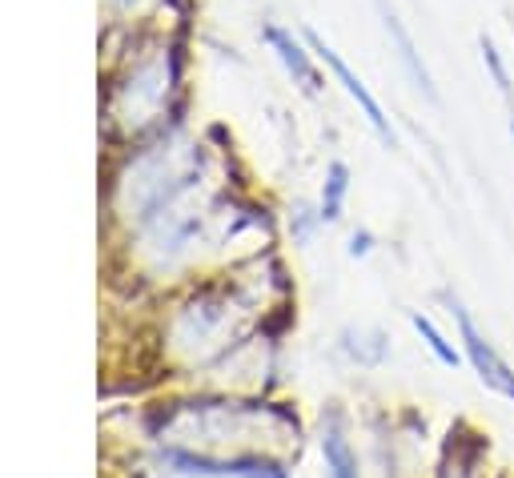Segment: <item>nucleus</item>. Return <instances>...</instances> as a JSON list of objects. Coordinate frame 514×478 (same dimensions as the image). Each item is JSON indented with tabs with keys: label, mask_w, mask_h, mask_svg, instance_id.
I'll list each match as a JSON object with an SVG mask.
<instances>
[{
	"label": "nucleus",
	"mask_w": 514,
	"mask_h": 478,
	"mask_svg": "<svg viewBox=\"0 0 514 478\" xmlns=\"http://www.w3.org/2000/svg\"><path fill=\"white\" fill-rule=\"evenodd\" d=\"M306 41H310V45H314V53H318V57H322V61L334 69V77L346 85V93H350V97L362 105V113H366V121L378 129V137H382L386 145H394V129H390V121H386L382 105H378V101L370 97V89H366V85H362V81L350 73V65H346V61H342V57H338V53H334V49H330V45H326L318 33H306Z\"/></svg>",
	"instance_id": "2"
},
{
	"label": "nucleus",
	"mask_w": 514,
	"mask_h": 478,
	"mask_svg": "<svg viewBox=\"0 0 514 478\" xmlns=\"http://www.w3.org/2000/svg\"><path fill=\"white\" fill-rule=\"evenodd\" d=\"M510 133H514V105H510Z\"/></svg>",
	"instance_id": "9"
},
{
	"label": "nucleus",
	"mask_w": 514,
	"mask_h": 478,
	"mask_svg": "<svg viewBox=\"0 0 514 478\" xmlns=\"http://www.w3.org/2000/svg\"><path fill=\"white\" fill-rule=\"evenodd\" d=\"M410 322H414V330L426 338V346L438 354V362H442V366H458V350H454V346H450V342H446V338L434 330V322H430V318H422V314H410Z\"/></svg>",
	"instance_id": "6"
},
{
	"label": "nucleus",
	"mask_w": 514,
	"mask_h": 478,
	"mask_svg": "<svg viewBox=\"0 0 514 478\" xmlns=\"http://www.w3.org/2000/svg\"><path fill=\"white\" fill-rule=\"evenodd\" d=\"M454 322H458V334H462V350H466V358H470V366H474V374L494 390V394H502V398H510L514 402V370L502 362V354L478 334V326H474V318L454 302Z\"/></svg>",
	"instance_id": "1"
},
{
	"label": "nucleus",
	"mask_w": 514,
	"mask_h": 478,
	"mask_svg": "<svg viewBox=\"0 0 514 478\" xmlns=\"http://www.w3.org/2000/svg\"><path fill=\"white\" fill-rule=\"evenodd\" d=\"M482 61L490 65V73H494V85H498V89H502V97L510 101V81H506V69H502V61H498V49H494L486 37H482Z\"/></svg>",
	"instance_id": "8"
},
{
	"label": "nucleus",
	"mask_w": 514,
	"mask_h": 478,
	"mask_svg": "<svg viewBox=\"0 0 514 478\" xmlns=\"http://www.w3.org/2000/svg\"><path fill=\"white\" fill-rule=\"evenodd\" d=\"M326 462H330V478H358L354 454H350V446H346L338 434L326 438Z\"/></svg>",
	"instance_id": "7"
},
{
	"label": "nucleus",
	"mask_w": 514,
	"mask_h": 478,
	"mask_svg": "<svg viewBox=\"0 0 514 478\" xmlns=\"http://www.w3.org/2000/svg\"><path fill=\"white\" fill-rule=\"evenodd\" d=\"M346 185H350V169L342 161L330 165V185H326V201H322V217L334 221L338 209H342V197H346Z\"/></svg>",
	"instance_id": "5"
},
{
	"label": "nucleus",
	"mask_w": 514,
	"mask_h": 478,
	"mask_svg": "<svg viewBox=\"0 0 514 478\" xmlns=\"http://www.w3.org/2000/svg\"><path fill=\"white\" fill-rule=\"evenodd\" d=\"M262 37L270 41V49L278 53V61L294 73V81H302V89L306 93H318L322 89V77H318V69H314V61H310V53L286 33V29H278V25H266L262 29Z\"/></svg>",
	"instance_id": "3"
},
{
	"label": "nucleus",
	"mask_w": 514,
	"mask_h": 478,
	"mask_svg": "<svg viewBox=\"0 0 514 478\" xmlns=\"http://www.w3.org/2000/svg\"><path fill=\"white\" fill-rule=\"evenodd\" d=\"M378 9H382V21H386V33H390V37L398 41V53H402V65L410 69V77L418 81V89H422V93H426V97L434 101V85H430V73L422 69V61H418V53H414V41H410V33H406V29L398 25V17H394V9L386 5V0H378Z\"/></svg>",
	"instance_id": "4"
}]
</instances>
